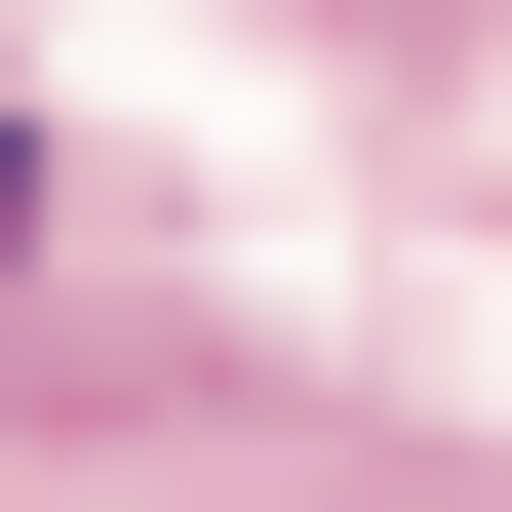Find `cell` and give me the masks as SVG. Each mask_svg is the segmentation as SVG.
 <instances>
[{"mask_svg": "<svg viewBox=\"0 0 512 512\" xmlns=\"http://www.w3.org/2000/svg\"><path fill=\"white\" fill-rule=\"evenodd\" d=\"M0 237H40V158H0Z\"/></svg>", "mask_w": 512, "mask_h": 512, "instance_id": "6da1fadb", "label": "cell"}]
</instances>
